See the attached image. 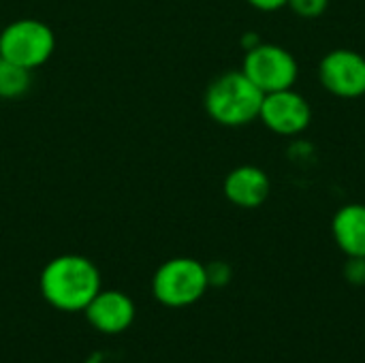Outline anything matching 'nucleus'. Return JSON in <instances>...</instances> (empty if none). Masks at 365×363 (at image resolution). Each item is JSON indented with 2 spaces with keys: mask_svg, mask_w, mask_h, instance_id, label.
Wrapping results in <instances>:
<instances>
[{
  "mask_svg": "<svg viewBox=\"0 0 365 363\" xmlns=\"http://www.w3.org/2000/svg\"><path fill=\"white\" fill-rule=\"evenodd\" d=\"M242 71L263 94L293 88L299 77L295 56L274 43H259L248 49L244 56Z\"/></svg>",
  "mask_w": 365,
  "mask_h": 363,
  "instance_id": "5",
  "label": "nucleus"
},
{
  "mask_svg": "<svg viewBox=\"0 0 365 363\" xmlns=\"http://www.w3.org/2000/svg\"><path fill=\"white\" fill-rule=\"evenodd\" d=\"M329 0H289L287 6L293 9V13H297L299 17H306V19H314L319 15L325 13Z\"/></svg>",
  "mask_w": 365,
  "mask_h": 363,
  "instance_id": "12",
  "label": "nucleus"
},
{
  "mask_svg": "<svg viewBox=\"0 0 365 363\" xmlns=\"http://www.w3.org/2000/svg\"><path fill=\"white\" fill-rule=\"evenodd\" d=\"M205 272H207V282L210 287H225L229 280H231V267L222 261H216V263H210L205 265Z\"/></svg>",
  "mask_w": 365,
  "mask_h": 363,
  "instance_id": "13",
  "label": "nucleus"
},
{
  "mask_svg": "<svg viewBox=\"0 0 365 363\" xmlns=\"http://www.w3.org/2000/svg\"><path fill=\"white\" fill-rule=\"evenodd\" d=\"M259 120L276 135L293 137L308 128L312 120L310 103L293 88L269 92L263 96Z\"/></svg>",
  "mask_w": 365,
  "mask_h": 363,
  "instance_id": "6",
  "label": "nucleus"
},
{
  "mask_svg": "<svg viewBox=\"0 0 365 363\" xmlns=\"http://www.w3.org/2000/svg\"><path fill=\"white\" fill-rule=\"evenodd\" d=\"M207 287L205 265L188 257L165 261L152 278V293L167 308H186L197 304L205 295Z\"/></svg>",
  "mask_w": 365,
  "mask_h": 363,
  "instance_id": "3",
  "label": "nucleus"
},
{
  "mask_svg": "<svg viewBox=\"0 0 365 363\" xmlns=\"http://www.w3.org/2000/svg\"><path fill=\"white\" fill-rule=\"evenodd\" d=\"M53 49L56 34L41 19L21 17L0 30V56L28 71L43 66L51 58Z\"/></svg>",
  "mask_w": 365,
  "mask_h": 363,
  "instance_id": "4",
  "label": "nucleus"
},
{
  "mask_svg": "<svg viewBox=\"0 0 365 363\" xmlns=\"http://www.w3.org/2000/svg\"><path fill=\"white\" fill-rule=\"evenodd\" d=\"M43 300L62 312H81L101 291L98 267L81 255H60L41 272Z\"/></svg>",
  "mask_w": 365,
  "mask_h": 363,
  "instance_id": "1",
  "label": "nucleus"
},
{
  "mask_svg": "<svg viewBox=\"0 0 365 363\" xmlns=\"http://www.w3.org/2000/svg\"><path fill=\"white\" fill-rule=\"evenodd\" d=\"M319 77L334 96L359 98L365 94V58L353 49H334L321 60Z\"/></svg>",
  "mask_w": 365,
  "mask_h": 363,
  "instance_id": "7",
  "label": "nucleus"
},
{
  "mask_svg": "<svg viewBox=\"0 0 365 363\" xmlns=\"http://www.w3.org/2000/svg\"><path fill=\"white\" fill-rule=\"evenodd\" d=\"M246 2H248L250 6L259 9V11L269 13V11H278V9L287 6V2H289V0H246Z\"/></svg>",
  "mask_w": 365,
  "mask_h": 363,
  "instance_id": "15",
  "label": "nucleus"
},
{
  "mask_svg": "<svg viewBox=\"0 0 365 363\" xmlns=\"http://www.w3.org/2000/svg\"><path fill=\"white\" fill-rule=\"evenodd\" d=\"M32 81V71L0 56V98L13 101L28 92Z\"/></svg>",
  "mask_w": 365,
  "mask_h": 363,
  "instance_id": "11",
  "label": "nucleus"
},
{
  "mask_svg": "<svg viewBox=\"0 0 365 363\" xmlns=\"http://www.w3.org/2000/svg\"><path fill=\"white\" fill-rule=\"evenodd\" d=\"M331 233L346 257H365V205L349 203L331 220Z\"/></svg>",
  "mask_w": 365,
  "mask_h": 363,
  "instance_id": "10",
  "label": "nucleus"
},
{
  "mask_svg": "<svg viewBox=\"0 0 365 363\" xmlns=\"http://www.w3.org/2000/svg\"><path fill=\"white\" fill-rule=\"evenodd\" d=\"M263 92L240 71L218 75L205 90V111L222 126H246L259 120Z\"/></svg>",
  "mask_w": 365,
  "mask_h": 363,
  "instance_id": "2",
  "label": "nucleus"
},
{
  "mask_svg": "<svg viewBox=\"0 0 365 363\" xmlns=\"http://www.w3.org/2000/svg\"><path fill=\"white\" fill-rule=\"evenodd\" d=\"M344 276L351 285H365V257H349L344 265Z\"/></svg>",
  "mask_w": 365,
  "mask_h": 363,
  "instance_id": "14",
  "label": "nucleus"
},
{
  "mask_svg": "<svg viewBox=\"0 0 365 363\" xmlns=\"http://www.w3.org/2000/svg\"><path fill=\"white\" fill-rule=\"evenodd\" d=\"M88 323L103 334H122L135 321V304L122 291H98L86 306Z\"/></svg>",
  "mask_w": 365,
  "mask_h": 363,
  "instance_id": "8",
  "label": "nucleus"
},
{
  "mask_svg": "<svg viewBox=\"0 0 365 363\" xmlns=\"http://www.w3.org/2000/svg\"><path fill=\"white\" fill-rule=\"evenodd\" d=\"M272 190V182L269 175L255 165H242L235 167L222 184V193L225 197L244 210H255L259 205L265 203V199L269 197Z\"/></svg>",
  "mask_w": 365,
  "mask_h": 363,
  "instance_id": "9",
  "label": "nucleus"
}]
</instances>
